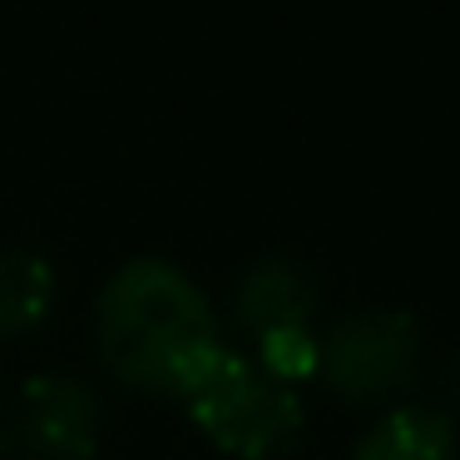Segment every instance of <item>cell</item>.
<instances>
[{
    "mask_svg": "<svg viewBox=\"0 0 460 460\" xmlns=\"http://www.w3.org/2000/svg\"><path fill=\"white\" fill-rule=\"evenodd\" d=\"M90 337L119 386L179 396L203 357L223 347V317L183 262L134 252L94 292Z\"/></svg>",
    "mask_w": 460,
    "mask_h": 460,
    "instance_id": "obj_1",
    "label": "cell"
},
{
    "mask_svg": "<svg viewBox=\"0 0 460 460\" xmlns=\"http://www.w3.org/2000/svg\"><path fill=\"white\" fill-rule=\"evenodd\" d=\"M173 401L213 446L238 460H282L302 446L307 430L302 391L268 376L248 351L228 341L203 357V367L183 381Z\"/></svg>",
    "mask_w": 460,
    "mask_h": 460,
    "instance_id": "obj_2",
    "label": "cell"
},
{
    "mask_svg": "<svg viewBox=\"0 0 460 460\" xmlns=\"http://www.w3.org/2000/svg\"><path fill=\"white\" fill-rule=\"evenodd\" d=\"M426 337L411 307L367 302L317 327V381L347 406L386 411L416 391Z\"/></svg>",
    "mask_w": 460,
    "mask_h": 460,
    "instance_id": "obj_3",
    "label": "cell"
},
{
    "mask_svg": "<svg viewBox=\"0 0 460 460\" xmlns=\"http://www.w3.org/2000/svg\"><path fill=\"white\" fill-rule=\"evenodd\" d=\"M110 411L94 381L75 371H31L0 416V456L11 460H94Z\"/></svg>",
    "mask_w": 460,
    "mask_h": 460,
    "instance_id": "obj_4",
    "label": "cell"
},
{
    "mask_svg": "<svg viewBox=\"0 0 460 460\" xmlns=\"http://www.w3.org/2000/svg\"><path fill=\"white\" fill-rule=\"evenodd\" d=\"M228 317L248 347L272 332H317L322 322V278L307 258L288 248H268L233 272Z\"/></svg>",
    "mask_w": 460,
    "mask_h": 460,
    "instance_id": "obj_5",
    "label": "cell"
},
{
    "mask_svg": "<svg viewBox=\"0 0 460 460\" xmlns=\"http://www.w3.org/2000/svg\"><path fill=\"white\" fill-rule=\"evenodd\" d=\"M351 460H460V426L420 401H396L351 440Z\"/></svg>",
    "mask_w": 460,
    "mask_h": 460,
    "instance_id": "obj_6",
    "label": "cell"
},
{
    "mask_svg": "<svg viewBox=\"0 0 460 460\" xmlns=\"http://www.w3.org/2000/svg\"><path fill=\"white\" fill-rule=\"evenodd\" d=\"M60 272L31 243H0V337L35 332L55 307Z\"/></svg>",
    "mask_w": 460,
    "mask_h": 460,
    "instance_id": "obj_7",
    "label": "cell"
},
{
    "mask_svg": "<svg viewBox=\"0 0 460 460\" xmlns=\"http://www.w3.org/2000/svg\"><path fill=\"white\" fill-rule=\"evenodd\" d=\"M248 357L258 361L268 376L297 386V381L317 376V332H272V337L252 341Z\"/></svg>",
    "mask_w": 460,
    "mask_h": 460,
    "instance_id": "obj_8",
    "label": "cell"
},
{
    "mask_svg": "<svg viewBox=\"0 0 460 460\" xmlns=\"http://www.w3.org/2000/svg\"><path fill=\"white\" fill-rule=\"evenodd\" d=\"M420 406H430L436 416H446L450 426H460V347L436 351V357L420 361V376H416V396Z\"/></svg>",
    "mask_w": 460,
    "mask_h": 460,
    "instance_id": "obj_9",
    "label": "cell"
}]
</instances>
